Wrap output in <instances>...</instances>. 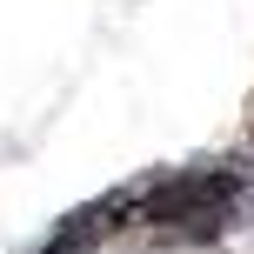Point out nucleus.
<instances>
[{
	"label": "nucleus",
	"mask_w": 254,
	"mask_h": 254,
	"mask_svg": "<svg viewBox=\"0 0 254 254\" xmlns=\"http://www.w3.org/2000/svg\"><path fill=\"white\" fill-rule=\"evenodd\" d=\"M248 188V167H188V174H161L147 188H134V221L147 228H174V234H214L234 214Z\"/></svg>",
	"instance_id": "f257e3e1"
}]
</instances>
